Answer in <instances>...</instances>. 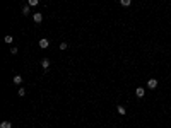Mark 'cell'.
Returning <instances> with one entry per match:
<instances>
[{
  "label": "cell",
  "mask_w": 171,
  "mask_h": 128,
  "mask_svg": "<svg viewBox=\"0 0 171 128\" xmlns=\"http://www.w3.org/2000/svg\"><path fill=\"white\" fill-rule=\"evenodd\" d=\"M147 87H149V89H156V87H157V80H156V79H149V80H147Z\"/></svg>",
  "instance_id": "cell-1"
},
{
  "label": "cell",
  "mask_w": 171,
  "mask_h": 128,
  "mask_svg": "<svg viewBox=\"0 0 171 128\" xmlns=\"http://www.w3.org/2000/svg\"><path fill=\"white\" fill-rule=\"evenodd\" d=\"M33 19H34V22H36V24H41V22H43V14L36 12V14L33 16Z\"/></svg>",
  "instance_id": "cell-2"
},
{
  "label": "cell",
  "mask_w": 171,
  "mask_h": 128,
  "mask_svg": "<svg viewBox=\"0 0 171 128\" xmlns=\"http://www.w3.org/2000/svg\"><path fill=\"white\" fill-rule=\"evenodd\" d=\"M144 94H146V89H144V87H137V89H135V96H137V97H144Z\"/></svg>",
  "instance_id": "cell-3"
},
{
  "label": "cell",
  "mask_w": 171,
  "mask_h": 128,
  "mask_svg": "<svg viewBox=\"0 0 171 128\" xmlns=\"http://www.w3.org/2000/svg\"><path fill=\"white\" fill-rule=\"evenodd\" d=\"M38 45H40V48H43V50H45V48H48V46H50V41L43 38V39H40V43H38Z\"/></svg>",
  "instance_id": "cell-4"
},
{
  "label": "cell",
  "mask_w": 171,
  "mask_h": 128,
  "mask_svg": "<svg viewBox=\"0 0 171 128\" xmlns=\"http://www.w3.org/2000/svg\"><path fill=\"white\" fill-rule=\"evenodd\" d=\"M41 67H43L45 70H48V67H50V60H48V58H43V60H41Z\"/></svg>",
  "instance_id": "cell-5"
},
{
  "label": "cell",
  "mask_w": 171,
  "mask_h": 128,
  "mask_svg": "<svg viewBox=\"0 0 171 128\" xmlns=\"http://www.w3.org/2000/svg\"><path fill=\"white\" fill-rule=\"evenodd\" d=\"M29 12H31V5L28 4V5H24V7H22V14H24V16H28Z\"/></svg>",
  "instance_id": "cell-6"
},
{
  "label": "cell",
  "mask_w": 171,
  "mask_h": 128,
  "mask_svg": "<svg viewBox=\"0 0 171 128\" xmlns=\"http://www.w3.org/2000/svg\"><path fill=\"white\" fill-rule=\"evenodd\" d=\"M0 128H12V123H10V121H2V123H0Z\"/></svg>",
  "instance_id": "cell-7"
},
{
  "label": "cell",
  "mask_w": 171,
  "mask_h": 128,
  "mask_svg": "<svg viewBox=\"0 0 171 128\" xmlns=\"http://www.w3.org/2000/svg\"><path fill=\"white\" fill-rule=\"evenodd\" d=\"M14 84L21 86V84H22V77H21V75H16V77H14Z\"/></svg>",
  "instance_id": "cell-8"
},
{
  "label": "cell",
  "mask_w": 171,
  "mask_h": 128,
  "mask_svg": "<svg viewBox=\"0 0 171 128\" xmlns=\"http://www.w3.org/2000/svg\"><path fill=\"white\" fill-rule=\"evenodd\" d=\"M130 4H132V0H120V5L122 7H128Z\"/></svg>",
  "instance_id": "cell-9"
},
{
  "label": "cell",
  "mask_w": 171,
  "mask_h": 128,
  "mask_svg": "<svg viewBox=\"0 0 171 128\" xmlns=\"http://www.w3.org/2000/svg\"><path fill=\"white\" fill-rule=\"evenodd\" d=\"M116 111H118V115H125L127 113V109L123 106H116Z\"/></svg>",
  "instance_id": "cell-10"
},
{
  "label": "cell",
  "mask_w": 171,
  "mask_h": 128,
  "mask_svg": "<svg viewBox=\"0 0 171 128\" xmlns=\"http://www.w3.org/2000/svg\"><path fill=\"white\" fill-rule=\"evenodd\" d=\"M4 41H5V43H7V45H10V43H12V41H14V38H12V36H10V34H9V36H5V38H4Z\"/></svg>",
  "instance_id": "cell-11"
},
{
  "label": "cell",
  "mask_w": 171,
  "mask_h": 128,
  "mask_svg": "<svg viewBox=\"0 0 171 128\" xmlns=\"http://www.w3.org/2000/svg\"><path fill=\"white\" fill-rule=\"evenodd\" d=\"M28 4L31 5V7H36V5L40 4V0H28Z\"/></svg>",
  "instance_id": "cell-12"
},
{
  "label": "cell",
  "mask_w": 171,
  "mask_h": 128,
  "mask_svg": "<svg viewBox=\"0 0 171 128\" xmlns=\"http://www.w3.org/2000/svg\"><path fill=\"white\" fill-rule=\"evenodd\" d=\"M17 94H19V97H24V96H26V91H24V87H21L19 91H17Z\"/></svg>",
  "instance_id": "cell-13"
},
{
  "label": "cell",
  "mask_w": 171,
  "mask_h": 128,
  "mask_svg": "<svg viewBox=\"0 0 171 128\" xmlns=\"http://www.w3.org/2000/svg\"><path fill=\"white\" fill-rule=\"evenodd\" d=\"M10 53H12V55H17V53H19V50H17L16 46H12V48H10Z\"/></svg>",
  "instance_id": "cell-14"
},
{
  "label": "cell",
  "mask_w": 171,
  "mask_h": 128,
  "mask_svg": "<svg viewBox=\"0 0 171 128\" xmlns=\"http://www.w3.org/2000/svg\"><path fill=\"white\" fill-rule=\"evenodd\" d=\"M67 46H69L67 43H60V50H67Z\"/></svg>",
  "instance_id": "cell-15"
}]
</instances>
